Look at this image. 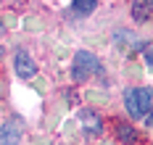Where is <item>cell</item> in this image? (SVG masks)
I'll return each mask as SVG.
<instances>
[{
	"label": "cell",
	"instance_id": "obj_1",
	"mask_svg": "<svg viewBox=\"0 0 153 145\" xmlns=\"http://www.w3.org/2000/svg\"><path fill=\"white\" fill-rule=\"evenodd\" d=\"M100 69V64H98V58L92 55V53H87V50H79L74 55V66H71V77H74V82H85L90 79L92 74Z\"/></svg>",
	"mask_w": 153,
	"mask_h": 145
},
{
	"label": "cell",
	"instance_id": "obj_2",
	"mask_svg": "<svg viewBox=\"0 0 153 145\" xmlns=\"http://www.w3.org/2000/svg\"><path fill=\"white\" fill-rule=\"evenodd\" d=\"M24 135V124L19 119H8L5 124H0V145H19Z\"/></svg>",
	"mask_w": 153,
	"mask_h": 145
},
{
	"label": "cell",
	"instance_id": "obj_3",
	"mask_svg": "<svg viewBox=\"0 0 153 145\" xmlns=\"http://www.w3.org/2000/svg\"><path fill=\"white\" fill-rule=\"evenodd\" d=\"M34 71H37V64L32 61V55L27 50H19L16 53V74L21 79H29V77H34Z\"/></svg>",
	"mask_w": 153,
	"mask_h": 145
},
{
	"label": "cell",
	"instance_id": "obj_4",
	"mask_svg": "<svg viewBox=\"0 0 153 145\" xmlns=\"http://www.w3.org/2000/svg\"><path fill=\"white\" fill-rule=\"evenodd\" d=\"M79 121H82L85 132H90V135H100V132H103V119L95 111H90V108L79 111Z\"/></svg>",
	"mask_w": 153,
	"mask_h": 145
},
{
	"label": "cell",
	"instance_id": "obj_5",
	"mask_svg": "<svg viewBox=\"0 0 153 145\" xmlns=\"http://www.w3.org/2000/svg\"><path fill=\"white\" fill-rule=\"evenodd\" d=\"M124 106H127V113L132 116V119H140L143 111H140V103H137V95H135V90H129L127 95H124Z\"/></svg>",
	"mask_w": 153,
	"mask_h": 145
},
{
	"label": "cell",
	"instance_id": "obj_6",
	"mask_svg": "<svg viewBox=\"0 0 153 145\" xmlns=\"http://www.w3.org/2000/svg\"><path fill=\"white\" fill-rule=\"evenodd\" d=\"M132 16H135V21H148L151 18L148 3H132Z\"/></svg>",
	"mask_w": 153,
	"mask_h": 145
},
{
	"label": "cell",
	"instance_id": "obj_7",
	"mask_svg": "<svg viewBox=\"0 0 153 145\" xmlns=\"http://www.w3.org/2000/svg\"><path fill=\"white\" fill-rule=\"evenodd\" d=\"M116 137L124 140V143H132L135 140V129L129 127V124H124V121H116Z\"/></svg>",
	"mask_w": 153,
	"mask_h": 145
},
{
	"label": "cell",
	"instance_id": "obj_8",
	"mask_svg": "<svg viewBox=\"0 0 153 145\" xmlns=\"http://www.w3.org/2000/svg\"><path fill=\"white\" fill-rule=\"evenodd\" d=\"M95 5H98L95 0H74V3H71V8H74L76 13H85V16L95 11Z\"/></svg>",
	"mask_w": 153,
	"mask_h": 145
},
{
	"label": "cell",
	"instance_id": "obj_9",
	"mask_svg": "<svg viewBox=\"0 0 153 145\" xmlns=\"http://www.w3.org/2000/svg\"><path fill=\"white\" fill-rule=\"evenodd\" d=\"M135 95H137V103H140V111L145 113L151 108V90H145V87H137L135 90Z\"/></svg>",
	"mask_w": 153,
	"mask_h": 145
},
{
	"label": "cell",
	"instance_id": "obj_10",
	"mask_svg": "<svg viewBox=\"0 0 153 145\" xmlns=\"http://www.w3.org/2000/svg\"><path fill=\"white\" fill-rule=\"evenodd\" d=\"M145 64H148V69H153V45L145 50Z\"/></svg>",
	"mask_w": 153,
	"mask_h": 145
},
{
	"label": "cell",
	"instance_id": "obj_11",
	"mask_svg": "<svg viewBox=\"0 0 153 145\" xmlns=\"http://www.w3.org/2000/svg\"><path fill=\"white\" fill-rule=\"evenodd\" d=\"M148 8H151V13H153V0H151V3H148Z\"/></svg>",
	"mask_w": 153,
	"mask_h": 145
},
{
	"label": "cell",
	"instance_id": "obj_12",
	"mask_svg": "<svg viewBox=\"0 0 153 145\" xmlns=\"http://www.w3.org/2000/svg\"><path fill=\"white\" fill-rule=\"evenodd\" d=\"M0 32H3V21H0Z\"/></svg>",
	"mask_w": 153,
	"mask_h": 145
},
{
	"label": "cell",
	"instance_id": "obj_13",
	"mask_svg": "<svg viewBox=\"0 0 153 145\" xmlns=\"http://www.w3.org/2000/svg\"><path fill=\"white\" fill-rule=\"evenodd\" d=\"M0 55H3V48H0Z\"/></svg>",
	"mask_w": 153,
	"mask_h": 145
}]
</instances>
